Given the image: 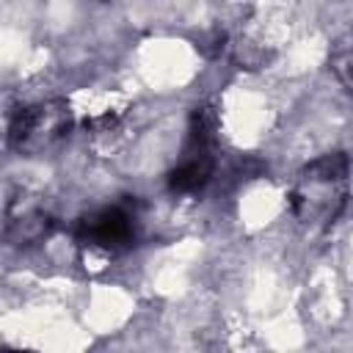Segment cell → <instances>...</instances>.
I'll return each instance as SVG.
<instances>
[{
	"mask_svg": "<svg viewBox=\"0 0 353 353\" xmlns=\"http://www.w3.org/2000/svg\"><path fill=\"white\" fill-rule=\"evenodd\" d=\"M69 127V113L61 102H41L30 108H19L11 116L8 138L17 149H39L41 143H50L52 138L63 135Z\"/></svg>",
	"mask_w": 353,
	"mask_h": 353,
	"instance_id": "obj_1",
	"label": "cell"
},
{
	"mask_svg": "<svg viewBox=\"0 0 353 353\" xmlns=\"http://www.w3.org/2000/svg\"><path fill=\"white\" fill-rule=\"evenodd\" d=\"M77 240L85 245H99V248H124L135 240V215L121 207H102L91 215H83L77 223Z\"/></svg>",
	"mask_w": 353,
	"mask_h": 353,
	"instance_id": "obj_2",
	"label": "cell"
},
{
	"mask_svg": "<svg viewBox=\"0 0 353 353\" xmlns=\"http://www.w3.org/2000/svg\"><path fill=\"white\" fill-rule=\"evenodd\" d=\"M210 174H212L210 154H188V160L168 174V188L174 193H199L207 185Z\"/></svg>",
	"mask_w": 353,
	"mask_h": 353,
	"instance_id": "obj_3",
	"label": "cell"
},
{
	"mask_svg": "<svg viewBox=\"0 0 353 353\" xmlns=\"http://www.w3.org/2000/svg\"><path fill=\"white\" fill-rule=\"evenodd\" d=\"M350 168V160L342 154V152H331V154H323L317 160H312L306 168H303V176L312 182V185H334L339 179H345Z\"/></svg>",
	"mask_w": 353,
	"mask_h": 353,
	"instance_id": "obj_4",
	"label": "cell"
},
{
	"mask_svg": "<svg viewBox=\"0 0 353 353\" xmlns=\"http://www.w3.org/2000/svg\"><path fill=\"white\" fill-rule=\"evenodd\" d=\"M50 226H52V221L44 212H28V215H19V218L8 215L6 232H8L11 240H17L22 245V243H36L39 237H44L50 232Z\"/></svg>",
	"mask_w": 353,
	"mask_h": 353,
	"instance_id": "obj_5",
	"label": "cell"
},
{
	"mask_svg": "<svg viewBox=\"0 0 353 353\" xmlns=\"http://www.w3.org/2000/svg\"><path fill=\"white\" fill-rule=\"evenodd\" d=\"M331 69L336 72V77L342 80V85L347 91H353V30L336 41L334 55H331Z\"/></svg>",
	"mask_w": 353,
	"mask_h": 353,
	"instance_id": "obj_6",
	"label": "cell"
},
{
	"mask_svg": "<svg viewBox=\"0 0 353 353\" xmlns=\"http://www.w3.org/2000/svg\"><path fill=\"white\" fill-rule=\"evenodd\" d=\"M8 353H30V350H8Z\"/></svg>",
	"mask_w": 353,
	"mask_h": 353,
	"instance_id": "obj_7",
	"label": "cell"
}]
</instances>
